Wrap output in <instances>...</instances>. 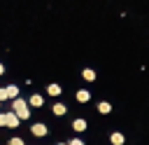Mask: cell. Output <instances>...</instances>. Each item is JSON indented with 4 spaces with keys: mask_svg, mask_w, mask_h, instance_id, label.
<instances>
[{
    "mask_svg": "<svg viewBox=\"0 0 149 145\" xmlns=\"http://www.w3.org/2000/svg\"><path fill=\"white\" fill-rule=\"evenodd\" d=\"M30 133H33V136H37V138H42V136H47V133H49V129H47V124L37 122V124H33V126H30Z\"/></svg>",
    "mask_w": 149,
    "mask_h": 145,
    "instance_id": "obj_1",
    "label": "cell"
},
{
    "mask_svg": "<svg viewBox=\"0 0 149 145\" xmlns=\"http://www.w3.org/2000/svg\"><path fill=\"white\" fill-rule=\"evenodd\" d=\"M5 126H9V129H16L19 126V117L9 110V112H5Z\"/></svg>",
    "mask_w": 149,
    "mask_h": 145,
    "instance_id": "obj_2",
    "label": "cell"
},
{
    "mask_svg": "<svg viewBox=\"0 0 149 145\" xmlns=\"http://www.w3.org/2000/svg\"><path fill=\"white\" fill-rule=\"evenodd\" d=\"M98 112H100V115H109V112H112V105H109L107 101H100V103H98Z\"/></svg>",
    "mask_w": 149,
    "mask_h": 145,
    "instance_id": "obj_3",
    "label": "cell"
},
{
    "mask_svg": "<svg viewBox=\"0 0 149 145\" xmlns=\"http://www.w3.org/2000/svg\"><path fill=\"white\" fill-rule=\"evenodd\" d=\"M72 129H74L77 133L86 131V119H74V122H72Z\"/></svg>",
    "mask_w": 149,
    "mask_h": 145,
    "instance_id": "obj_4",
    "label": "cell"
},
{
    "mask_svg": "<svg viewBox=\"0 0 149 145\" xmlns=\"http://www.w3.org/2000/svg\"><path fill=\"white\" fill-rule=\"evenodd\" d=\"M109 140H112V145H123V143H126L123 133H119V131H116V133H112V136H109Z\"/></svg>",
    "mask_w": 149,
    "mask_h": 145,
    "instance_id": "obj_5",
    "label": "cell"
},
{
    "mask_svg": "<svg viewBox=\"0 0 149 145\" xmlns=\"http://www.w3.org/2000/svg\"><path fill=\"white\" fill-rule=\"evenodd\" d=\"M88 98H91V94H88L86 89H79V91H77V101H79V103H88Z\"/></svg>",
    "mask_w": 149,
    "mask_h": 145,
    "instance_id": "obj_6",
    "label": "cell"
},
{
    "mask_svg": "<svg viewBox=\"0 0 149 145\" xmlns=\"http://www.w3.org/2000/svg\"><path fill=\"white\" fill-rule=\"evenodd\" d=\"M28 103H30V105H33V108H40V105H42V103H44V98H42V96H40V94H33V96H30V101H28Z\"/></svg>",
    "mask_w": 149,
    "mask_h": 145,
    "instance_id": "obj_7",
    "label": "cell"
},
{
    "mask_svg": "<svg viewBox=\"0 0 149 145\" xmlns=\"http://www.w3.org/2000/svg\"><path fill=\"white\" fill-rule=\"evenodd\" d=\"M61 91H63V89H61L58 84H49V87H47V94H49V96H61Z\"/></svg>",
    "mask_w": 149,
    "mask_h": 145,
    "instance_id": "obj_8",
    "label": "cell"
},
{
    "mask_svg": "<svg viewBox=\"0 0 149 145\" xmlns=\"http://www.w3.org/2000/svg\"><path fill=\"white\" fill-rule=\"evenodd\" d=\"M81 75H84V80H86V82H93V80H95V72H93L91 68H84V70H81Z\"/></svg>",
    "mask_w": 149,
    "mask_h": 145,
    "instance_id": "obj_9",
    "label": "cell"
},
{
    "mask_svg": "<svg viewBox=\"0 0 149 145\" xmlns=\"http://www.w3.org/2000/svg\"><path fill=\"white\" fill-rule=\"evenodd\" d=\"M65 112H68L65 103H56V105H54V115H58V117H61V115H65Z\"/></svg>",
    "mask_w": 149,
    "mask_h": 145,
    "instance_id": "obj_10",
    "label": "cell"
},
{
    "mask_svg": "<svg viewBox=\"0 0 149 145\" xmlns=\"http://www.w3.org/2000/svg\"><path fill=\"white\" fill-rule=\"evenodd\" d=\"M12 96H9V87H0V103L2 101H9Z\"/></svg>",
    "mask_w": 149,
    "mask_h": 145,
    "instance_id": "obj_11",
    "label": "cell"
},
{
    "mask_svg": "<svg viewBox=\"0 0 149 145\" xmlns=\"http://www.w3.org/2000/svg\"><path fill=\"white\" fill-rule=\"evenodd\" d=\"M7 145H23V140H21V138H9Z\"/></svg>",
    "mask_w": 149,
    "mask_h": 145,
    "instance_id": "obj_12",
    "label": "cell"
},
{
    "mask_svg": "<svg viewBox=\"0 0 149 145\" xmlns=\"http://www.w3.org/2000/svg\"><path fill=\"white\" fill-rule=\"evenodd\" d=\"M68 145H84V143H81V140H79V138H72V140H70V143H68Z\"/></svg>",
    "mask_w": 149,
    "mask_h": 145,
    "instance_id": "obj_13",
    "label": "cell"
},
{
    "mask_svg": "<svg viewBox=\"0 0 149 145\" xmlns=\"http://www.w3.org/2000/svg\"><path fill=\"white\" fill-rule=\"evenodd\" d=\"M0 126H5V112H0Z\"/></svg>",
    "mask_w": 149,
    "mask_h": 145,
    "instance_id": "obj_14",
    "label": "cell"
},
{
    "mask_svg": "<svg viewBox=\"0 0 149 145\" xmlns=\"http://www.w3.org/2000/svg\"><path fill=\"white\" fill-rule=\"evenodd\" d=\"M2 72H5V65H2V63H0V75H2Z\"/></svg>",
    "mask_w": 149,
    "mask_h": 145,
    "instance_id": "obj_15",
    "label": "cell"
},
{
    "mask_svg": "<svg viewBox=\"0 0 149 145\" xmlns=\"http://www.w3.org/2000/svg\"><path fill=\"white\" fill-rule=\"evenodd\" d=\"M56 145H65V143H56Z\"/></svg>",
    "mask_w": 149,
    "mask_h": 145,
    "instance_id": "obj_16",
    "label": "cell"
}]
</instances>
